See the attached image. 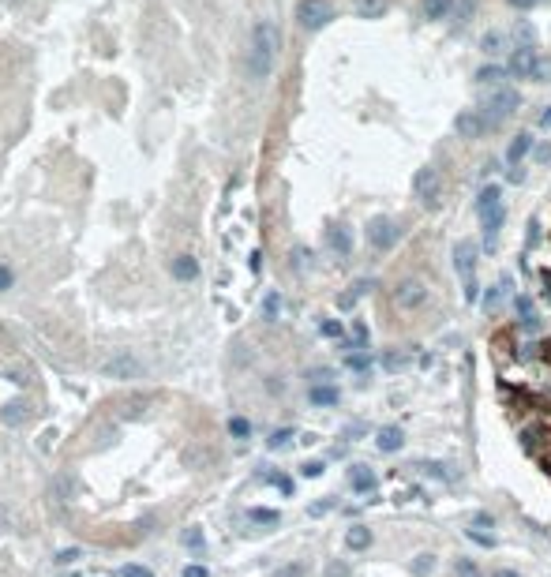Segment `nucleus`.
<instances>
[{"label":"nucleus","instance_id":"obj_29","mask_svg":"<svg viewBox=\"0 0 551 577\" xmlns=\"http://www.w3.org/2000/svg\"><path fill=\"white\" fill-rule=\"evenodd\" d=\"M263 315L270 319V323H278V315H281V296L278 292H270V296L263 300Z\"/></svg>","mask_w":551,"mask_h":577},{"label":"nucleus","instance_id":"obj_4","mask_svg":"<svg viewBox=\"0 0 551 577\" xmlns=\"http://www.w3.org/2000/svg\"><path fill=\"white\" fill-rule=\"evenodd\" d=\"M102 375H105V379H116V382H132V379H143V364H139V356H135V353L121 349V353H113L102 364Z\"/></svg>","mask_w":551,"mask_h":577},{"label":"nucleus","instance_id":"obj_8","mask_svg":"<svg viewBox=\"0 0 551 577\" xmlns=\"http://www.w3.org/2000/svg\"><path fill=\"white\" fill-rule=\"evenodd\" d=\"M514 109H518V94H514V90H495V94L488 98V113H484V121H488V127H495V124L507 121Z\"/></svg>","mask_w":551,"mask_h":577},{"label":"nucleus","instance_id":"obj_42","mask_svg":"<svg viewBox=\"0 0 551 577\" xmlns=\"http://www.w3.org/2000/svg\"><path fill=\"white\" fill-rule=\"evenodd\" d=\"M308 379H311V387H315V382H330V379H334V371H330V368H311Z\"/></svg>","mask_w":551,"mask_h":577},{"label":"nucleus","instance_id":"obj_31","mask_svg":"<svg viewBox=\"0 0 551 577\" xmlns=\"http://www.w3.org/2000/svg\"><path fill=\"white\" fill-rule=\"evenodd\" d=\"M473 12H476V0H454V15H457V23L473 19Z\"/></svg>","mask_w":551,"mask_h":577},{"label":"nucleus","instance_id":"obj_11","mask_svg":"<svg viewBox=\"0 0 551 577\" xmlns=\"http://www.w3.org/2000/svg\"><path fill=\"white\" fill-rule=\"evenodd\" d=\"M536 68H540V60H536V49H532V45H521V49H514V57H510V71H514L518 79L536 76Z\"/></svg>","mask_w":551,"mask_h":577},{"label":"nucleus","instance_id":"obj_50","mask_svg":"<svg viewBox=\"0 0 551 577\" xmlns=\"http://www.w3.org/2000/svg\"><path fill=\"white\" fill-rule=\"evenodd\" d=\"M184 577H207V566L191 562V566H188V570H184Z\"/></svg>","mask_w":551,"mask_h":577},{"label":"nucleus","instance_id":"obj_1","mask_svg":"<svg viewBox=\"0 0 551 577\" xmlns=\"http://www.w3.org/2000/svg\"><path fill=\"white\" fill-rule=\"evenodd\" d=\"M281 49V34H278V23L270 19H259L252 26V53H247V76L252 79H266L274 68V57Z\"/></svg>","mask_w":551,"mask_h":577},{"label":"nucleus","instance_id":"obj_28","mask_svg":"<svg viewBox=\"0 0 551 577\" xmlns=\"http://www.w3.org/2000/svg\"><path fill=\"white\" fill-rule=\"evenodd\" d=\"M454 577H484V574H480V566H476L473 558H457V562H454Z\"/></svg>","mask_w":551,"mask_h":577},{"label":"nucleus","instance_id":"obj_30","mask_svg":"<svg viewBox=\"0 0 551 577\" xmlns=\"http://www.w3.org/2000/svg\"><path fill=\"white\" fill-rule=\"evenodd\" d=\"M229 435H233V438H247V435H252V424H247L244 416H233V420H229Z\"/></svg>","mask_w":551,"mask_h":577},{"label":"nucleus","instance_id":"obj_37","mask_svg":"<svg viewBox=\"0 0 551 577\" xmlns=\"http://www.w3.org/2000/svg\"><path fill=\"white\" fill-rule=\"evenodd\" d=\"M274 577H304V562H286L274 570Z\"/></svg>","mask_w":551,"mask_h":577},{"label":"nucleus","instance_id":"obj_36","mask_svg":"<svg viewBox=\"0 0 551 577\" xmlns=\"http://www.w3.org/2000/svg\"><path fill=\"white\" fill-rule=\"evenodd\" d=\"M334 506H338L334 499H319V502H311V506H308V514H311V517H323V514H330Z\"/></svg>","mask_w":551,"mask_h":577},{"label":"nucleus","instance_id":"obj_2","mask_svg":"<svg viewBox=\"0 0 551 577\" xmlns=\"http://www.w3.org/2000/svg\"><path fill=\"white\" fill-rule=\"evenodd\" d=\"M476 210H480V222H484V240H488V247H495V240H499V233H502V222H507L502 188H499V184H488V188H484Z\"/></svg>","mask_w":551,"mask_h":577},{"label":"nucleus","instance_id":"obj_12","mask_svg":"<svg viewBox=\"0 0 551 577\" xmlns=\"http://www.w3.org/2000/svg\"><path fill=\"white\" fill-rule=\"evenodd\" d=\"M349 483H353V491L371 495L375 488H379V476L367 469V465H353V469H349Z\"/></svg>","mask_w":551,"mask_h":577},{"label":"nucleus","instance_id":"obj_10","mask_svg":"<svg viewBox=\"0 0 551 577\" xmlns=\"http://www.w3.org/2000/svg\"><path fill=\"white\" fill-rule=\"evenodd\" d=\"M454 132H457V139H480L488 132V121L480 113H473V109H465V113L454 116Z\"/></svg>","mask_w":551,"mask_h":577},{"label":"nucleus","instance_id":"obj_9","mask_svg":"<svg viewBox=\"0 0 551 577\" xmlns=\"http://www.w3.org/2000/svg\"><path fill=\"white\" fill-rule=\"evenodd\" d=\"M412 191H417L420 203H431V206H435V203H439V172L431 169V165H424V169L412 177Z\"/></svg>","mask_w":551,"mask_h":577},{"label":"nucleus","instance_id":"obj_39","mask_svg":"<svg viewBox=\"0 0 551 577\" xmlns=\"http://www.w3.org/2000/svg\"><path fill=\"white\" fill-rule=\"evenodd\" d=\"M319 334H323V337H342V323H334V319H323V323H319Z\"/></svg>","mask_w":551,"mask_h":577},{"label":"nucleus","instance_id":"obj_33","mask_svg":"<svg viewBox=\"0 0 551 577\" xmlns=\"http://www.w3.org/2000/svg\"><path fill=\"white\" fill-rule=\"evenodd\" d=\"M345 364H349L353 371H367V368H371V356H364V353H349V356H345Z\"/></svg>","mask_w":551,"mask_h":577},{"label":"nucleus","instance_id":"obj_25","mask_svg":"<svg viewBox=\"0 0 551 577\" xmlns=\"http://www.w3.org/2000/svg\"><path fill=\"white\" fill-rule=\"evenodd\" d=\"M247 521H252V525H278L281 514L278 510H259L255 506V510H247Z\"/></svg>","mask_w":551,"mask_h":577},{"label":"nucleus","instance_id":"obj_6","mask_svg":"<svg viewBox=\"0 0 551 577\" xmlns=\"http://www.w3.org/2000/svg\"><path fill=\"white\" fill-rule=\"evenodd\" d=\"M394 304H398L401 311L424 308V304H428V285H424L420 278H405L398 289H394Z\"/></svg>","mask_w":551,"mask_h":577},{"label":"nucleus","instance_id":"obj_22","mask_svg":"<svg viewBox=\"0 0 551 577\" xmlns=\"http://www.w3.org/2000/svg\"><path fill=\"white\" fill-rule=\"evenodd\" d=\"M454 12V0H424V15L428 19H446Z\"/></svg>","mask_w":551,"mask_h":577},{"label":"nucleus","instance_id":"obj_24","mask_svg":"<svg viewBox=\"0 0 551 577\" xmlns=\"http://www.w3.org/2000/svg\"><path fill=\"white\" fill-rule=\"evenodd\" d=\"M502 76H507V71H502L499 64H484V68L476 71V82H488V87H499V82H502Z\"/></svg>","mask_w":551,"mask_h":577},{"label":"nucleus","instance_id":"obj_15","mask_svg":"<svg viewBox=\"0 0 551 577\" xmlns=\"http://www.w3.org/2000/svg\"><path fill=\"white\" fill-rule=\"evenodd\" d=\"M345 547H349V551H367V547H371V529H367V525H349Z\"/></svg>","mask_w":551,"mask_h":577},{"label":"nucleus","instance_id":"obj_3","mask_svg":"<svg viewBox=\"0 0 551 577\" xmlns=\"http://www.w3.org/2000/svg\"><path fill=\"white\" fill-rule=\"evenodd\" d=\"M476 259H480V244L476 240H457L454 244V270L462 274V292L469 304L480 300V285H476Z\"/></svg>","mask_w":551,"mask_h":577},{"label":"nucleus","instance_id":"obj_13","mask_svg":"<svg viewBox=\"0 0 551 577\" xmlns=\"http://www.w3.org/2000/svg\"><path fill=\"white\" fill-rule=\"evenodd\" d=\"M169 270H173L177 281H195L199 278V259L195 255H177V259L169 263Z\"/></svg>","mask_w":551,"mask_h":577},{"label":"nucleus","instance_id":"obj_38","mask_svg":"<svg viewBox=\"0 0 551 577\" xmlns=\"http://www.w3.org/2000/svg\"><path fill=\"white\" fill-rule=\"evenodd\" d=\"M502 289H507V285H495V289H488V292H484V308H488V311H495V308H499V300H502Z\"/></svg>","mask_w":551,"mask_h":577},{"label":"nucleus","instance_id":"obj_16","mask_svg":"<svg viewBox=\"0 0 551 577\" xmlns=\"http://www.w3.org/2000/svg\"><path fill=\"white\" fill-rule=\"evenodd\" d=\"M529 150H532V135H529V132H518V135L510 139V146H507V161H510V165H518Z\"/></svg>","mask_w":551,"mask_h":577},{"label":"nucleus","instance_id":"obj_17","mask_svg":"<svg viewBox=\"0 0 551 577\" xmlns=\"http://www.w3.org/2000/svg\"><path fill=\"white\" fill-rule=\"evenodd\" d=\"M326 244H330V251H338V255H342V259H345L349 251H353V236H349L342 225H334V229H330V233H326Z\"/></svg>","mask_w":551,"mask_h":577},{"label":"nucleus","instance_id":"obj_46","mask_svg":"<svg viewBox=\"0 0 551 577\" xmlns=\"http://www.w3.org/2000/svg\"><path fill=\"white\" fill-rule=\"evenodd\" d=\"M76 558H79V551H76V547H68V551H60V555H57V566H71Z\"/></svg>","mask_w":551,"mask_h":577},{"label":"nucleus","instance_id":"obj_26","mask_svg":"<svg viewBox=\"0 0 551 577\" xmlns=\"http://www.w3.org/2000/svg\"><path fill=\"white\" fill-rule=\"evenodd\" d=\"M53 488H57L64 499H76L79 495V483H76V476H68V472H60L57 480H53Z\"/></svg>","mask_w":551,"mask_h":577},{"label":"nucleus","instance_id":"obj_49","mask_svg":"<svg viewBox=\"0 0 551 577\" xmlns=\"http://www.w3.org/2000/svg\"><path fill=\"white\" fill-rule=\"evenodd\" d=\"M353 334H356V349H360V345H367V326H364V323H353Z\"/></svg>","mask_w":551,"mask_h":577},{"label":"nucleus","instance_id":"obj_27","mask_svg":"<svg viewBox=\"0 0 551 577\" xmlns=\"http://www.w3.org/2000/svg\"><path fill=\"white\" fill-rule=\"evenodd\" d=\"M289 443H292V427H278V432L266 438V446H270V450H286Z\"/></svg>","mask_w":551,"mask_h":577},{"label":"nucleus","instance_id":"obj_47","mask_svg":"<svg viewBox=\"0 0 551 577\" xmlns=\"http://www.w3.org/2000/svg\"><path fill=\"white\" fill-rule=\"evenodd\" d=\"M326 577H349V566L345 562H330L326 566Z\"/></svg>","mask_w":551,"mask_h":577},{"label":"nucleus","instance_id":"obj_21","mask_svg":"<svg viewBox=\"0 0 551 577\" xmlns=\"http://www.w3.org/2000/svg\"><path fill=\"white\" fill-rule=\"evenodd\" d=\"M431 570H435V555H431V551H420V555L409 562V574H412V577H428Z\"/></svg>","mask_w":551,"mask_h":577},{"label":"nucleus","instance_id":"obj_23","mask_svg":"<svg viewBox=\"0 0 551 577\" xmlns=\"http://www.w3.org/2000/svg\"><path fill=\"white\" fill-rule=\"evenodd\" d=\"M26 416H30V405H26V401H12V405H4V412H0V420H8V424H19Z\"/></svg>","mask_w":551,"mask_h":577},{"label":"nucleus","instance_id":"obj_7","mask_svg":"<svg viewBox=\"0 0 551 577\" xmlns=\"http://www.w3.org/2000/svg\"><path fill=\"white\" fill-rule=\"evenodd\" d=\"M367 244H371L375 251H390V247L398 244V225H394L390 218H371V222H367Z\"/></svg>","mask_w":551,"mask_h":577},{"label":"nucleus","instance_id":"obj_52","mask_svg":"<svg viewBox=\"0 0 551 577\" xmlns=\"http://www.w3.org/2000/svg\"><path fill=\"white\" fill-rule=\"evenodd\" d=\"M540 127H551V105L544 109V113H540Z\"/></svg>","mask_w":551,"mask_h":577},{"label":"nucleus","instance_id":"obj_5","mask_svg":"<svg viewBox=\"0 0 551 577\" xmlns=\"http://www.w3.org/2000/svg\"><path fill=\"white\" fill-rule=\"evenodd\" d=\"M330 19H334V4L330 0H300L297 4V23L304 30H323Z\"/></svg>","mask_w":551,"mask_h":577},{"label":"nucleus","instance_id":"obj_51","mask_svg":"<svg viewBox=\"0 0 551 577\" xmlns=\"http://www.w3.org/2000/svg\"><path fill=\"white\" fill-rule=\"evenodd\" d=\"M510 4H514V8H521V12H529V8H536L540 0H510Z\"/></svg>","mask_w":551,"mask_h":577},{"label":"nucleus","instance_id":"obj_14","mask_svg":"<svg viewBox=\"0 0 551 577\" xmlns=\"http://www.w3.org/2000/svg\"><path fill=\"white\" fill-rule=\"evenodd\" d=\"M308 401H311V405H319V409H330V405H338V401H342V393H338V387H330V382H315V387L308 390Z\"/></svg>","mask_w":551,"mask_h":577},{"label":"nucleus","instance_id":"obj_44","mask_svg":"<svg viewBox=\"0 0 551 577\" xmlns=\"http://www.w3.org/2000/svg\"><path fill=\"white\" fill-rule=\"evenodd\" d=\"M469 540H473V544H480V547H495V540L488 533H480V529H469Z\"/></svg>","mask_w":551,"mask_h":577},{"label":"nucleus","instance_id":"obj_45","mask_svg":"<svg viewBox=\"0 0 551 577\" xmlns=\"http://www.w3.org/2000/svg\"><path fill=\"white\" fill-rule=\"evenodd\" d=\"M473 525H476V529H491L495 517L488 514V510H480V514H473Z\"/></svg>","mask_w":551,"mask_h":577},{"label":"nucleus","instance_id":"obj_20","mask_svg":"<svg viewBox=\"0 0 551 577\" xmlns=\"http://www.w3.org/2000/svg\"><path fill=\"white\" fill-rule=\"evenodd\" d=\"M480 49L488 53V57H495V53H502V49H507V34H502V30H488V34H484V38H480Z\"/></svg>","mask_w":551,"mask_h":577},{"label":"nucleus","instance_id":"obj_48","mask_svg":"<svg viewBox=\"0 0 551 577\" xmlns=\"http://www.w3.org/2000/svg\"><path fill=\"white\" fill-rule=\"evenodd\" d=\"M266 480H270V483H278V488L286 491V495L292 491V480H289V476H278V472H274V476H266Z\"/></svg>","mask_w":551,"mask_h":577},{"label":"nucleus","instance_id":"obj_32","mask_svg":"<svg viewBox=\"0 0 551 577\" xmlns=\"http://www.w3.org/2000/svg\"><path fill=\"white\" fill-rule=\"evenodd\" d=\"M383 8H387L383 0H356V12L360 15H383Z\"/></svg>","mask_w":551,"mask_h":577},{"label":"nucleus","instance_id":"obj_35","mask_svg":"<svg viewBox=\"0 0 551 577\" xmlns=\"http://www.w3.org/2000/svg\"><path fill=\"white\" fill-rule=\"evenodd\" d=\"M184 544H188L191 551H203L207 540H203V533H199V529H188V533H184Z\"/></svg>","mask_w":551,"mask_h":577},{"label":"nucleus","instance_id":"obj_43","mask_svg":"<svg viewBox=\"0 0 551 577\" xmlns=\"http://www.w3.org/2000/svg\"><path fill=\"white\" fill-rule=\"evenodd\" d=\"M121 577H154V570H146V566H124V570H121Z\"/></svg>","mask_w":551,"mask_h":577},{"label":"nucleus","instance_id":"obj_19","mask_svg":"<svg viewBox=\"0 0 551 577\" xmlns=\"http://www.w3.org/2000/svg\"><path fill=\"white\" fill-rule=\"evenodd\" d=\"M371 289H375V281H371V278H360V281H353V289H349L345 296H338V308H353L356 300H360L364 292H371Z\"/></svg>","mask_w":551,"mask_h":577},{"label":"nucleus","instance_id":"obj_53","mask_svg":"<svg viewBox=\"0 0 551 577\" xmlns=\"http://www.w3.org/2000/svg\"><path fill=\"white\" fill-rule=\"evenodd\" d=\"M491 577H518V570H495Z\"/></svg>","mask_w":551,"mask_h":577},{"label":"nucleus","instance_id":"obj_41","mask_svg":"<svg viewBox=\"0 0 551 577\" xmlns=\"http://www.w3.org/2000/svg\"><path fill=\"white\" fill-rule=\"evenodd\" d=\"M15 285V274H12V267H8V263H0V292H8Z\"/></svg>","mask_w":551,"mask_h":577},{"label":"nucleus","instance_id":"obj_40","mask_svg":"<svg viewBox=\"0 0 551 577\" xmlns=\"http://www.w3.org/2000/svg\"><path fill=\"white\" fill-rule=\"evenodd\" d=\"M323 469H326L323 461H304V465H300V476H308V480H315V476H323Z\"/></svg>","mask_w":551,"mask_h":577},{"label":"nucleus","instance_id":"obj_18","mask_svg":"<svg viewBox=\"0 0 551 577\" xmlns=\"http://www.w3.org/2000/svg\"><path fill=\"white\" fill-rule=\"evenodd\" d=\"M401 443H405V435H401V427H383L379 438H375V446H379L383 454H394L401 450Z\"/></svg>","mask_w":551,"mask_h":577},{"label":"nucleus","instance_id":"obj_34","mask_svg":"<svg viewBox=\"0 0 551 577\" xmlns=\"http://www.w3.org/2000/svg\"><path fill=\"white\" fill-rule=\"evenodd\" d=\"M405 364H409V356H405V353H387V360H383V368H387V371H401V368H405Z\"/></svg>","mask_w":551,"mask_h":577}]
</instances>
